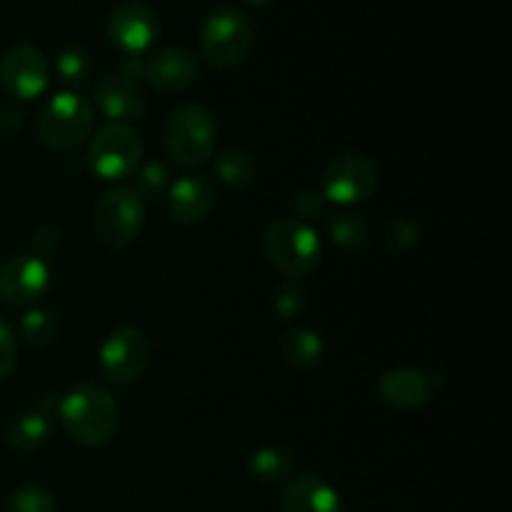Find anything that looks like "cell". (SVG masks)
I'll use <instances>...</instances> for the list:
<instances>
[{
    "mask_svg": "<svg viewBox=\"0 0 512 512\" xmlns=\"http://www.w3.org/2000/svg\"><path fill=\"white\" fill-rule=\"evenodd\" d=\"M118 403L100 385H78L60 403V420L78 443L98 448L118 430Z\"/></svg>",
    "mask_w": 512,
    "mask_h": 512,
    "instance_id": "1",
    "label": "cell"
},
{
    "mask_svg": "<svg viewBox=\"0 0 512 512\" xmlns=\"http://www.w3.org/2000/svg\"><path fill=\"white\" fill-rule=\"evenodd\" d=\"M215 135V120L203 105H180L170 113L163 130L165 150L185 168H200L213 158Z\"/></svg>",
    "mask_w": 512,
    "mask_h": 512,
    "instance_id": "2",
    "label": "cell"
},
{
    "mask_svg": "<svg viewBox=\"0 0 512 512\" xmlns=\"http://www.w3.org/2000/svg\"><path fill=\"white\" fill-rule=\"evenodd\" d=\"M265 258L290 278L310 275L320 265V238L303 220H278L265 230L263 238Z\"/></svg>",
    "mask_w": 512,
    "mask_h": 512,
    "instance_id": "3",
    "label": "cell"
},
{
    "mask_svg": "<svg viewBox=\"0 0 512 512\" xmlns=\"http://www.w3.org/2000/svg\"><path fill=\"white\" fill-rule=\"evenodd\" d=\"M253 23L238 8H218L205 18L200 48L215 68H235L253 48Z\"/></svg>",
    "mask_w": 512,
    "mask_h": 512,
    "instance_id": "4",
    "label": "cell"
},
{
    "mask_svg": "<svg viewBox=\"0 0 512 512\" xmlns=\"http://www.w3.org/2000/svg\"><path fill=\"white\" fill-rule=\"evenodd\" d=\"M145 220V200L135 188H110L93 208V233L108 248H123L138 238Z\"/></svg>",
    "mask_w": 512,
    "mask_h": 512,
    "instance_id": "5",
    "label": "cell"
},
{
    "mask_svg": "<svg viewBox=\"0 0 512 512\" xmlns=\"http://www.w3.org/2000/svg\"><path fill=\"white\" fill-rule=\"evenodd\" d=\"M143 138L128 123H108L90 143V168L103 180L130 178L143 163Z\"/></svg>",
    "mask_w": 512,
    "mask_h": 512,
    "instance_id": "6",
    "label": "cell"
},
{
    "mask_svg": "<svg viewBox=\"0 0 512 512\" xmlns=\"http://www.w3.org/2000/svg\"><path fill=\"white\" fill-rule=\"evenodd\" d=\"M90 128H93V105L73 90L50 98L38 120L40 140L53 150L75 148L88 138Z\"/></svg>",
    "mask_w": 512,
    "mask_h": 512,
    "instance_id": "7",
    "label": "cell"
},
{
    "mask_svg": "<svg viewBox=\"0 0 512 512\" xmlns=\"http://www.w3.org/2000/svg\"><path fill=\"white\" fill-rule=\"evenodd\" d=\"M148 363L150 340L143 330L133 328V325H125V328L110 333L100 348V370L115 385H128L138 380Z\"/></svg>",
    "mask_w": 512,
    "mask_h": 512,
    "instance_id": "8",
    "label": "cell"
},
{
    "mask_svg": "<svg viewBox=\"0 0 512 512\" xmlns=\"http://www.w3.org/2000/svg\"><path fill=\"white\" fill-rule=\"evenodd\" d=\"M378 188V168L360 153H345L325 168L323 195L338 205L363 203Z\"/></svg>",
    "mask_w": 512,
    "mask_h": 512,
    "instance_id": "9",
    "label": "cell"
},
{
    "mask_svg": "<svg viewBox=\"0 0 512 512\" xmlns=\"http://www.w3.org/2000/svg\"><path fill=\"white\" fill-rule=\"evenodd\" d=\"M0 80L15 98H38L50 83L48 58L35 45H13L0 60Z\"/></svg>",
    "mask_w": 512,
    "mask_h": 512,
    "instance_id": "10",
    "label": "cell"
},
{
    "mask_svg": "<svg viewBox=\"0 0 512 512\" xmlns=\"http://www.w3.org/2000/svg\"><path fill=\"white\" fill-rule=\"evenodd\" d=\"M108 35L123 53L138 58L160 35L158 15L138 0H128L113 8L108 18Z\"/></svg>",
    "mask_w": 512,
    "mask_h": 512,
    "instance_id": "11",
    "label": "cell"
},
{
    "mask_svg": "<svg viewBox=\"0 0 512 512\" xmlns=\"http://www.w3.org/2000/svg\"><path fill=\"white\" fill-rule=\"evenodd\" d=\"M48 263L38 255H15L0 268V300L13 308L33 305L48 290Z\"/></svg>",
    "mask_w": 512,
    "mask_h": 512,
    "instance_id": "12",
    "label": "cell"
},
{
    "mask_svg": "<svg viewBox=\"0 0 512 512\" xmlns=\"http://www.w3.org/2000/svg\"><path fill=\"white\" fill-rule=\"evenodd\" d=\"M198 58L188 48H163L143 65V75L160 93H180L198 80Z\"/></svg>",
    "mask_w": 512,
    "mask_h": 512,
    "instance_id": "13",
    "label": "cell"
},
{
    "mask_svg": "<svg viewBox=\"0 0 512 512\" xmlns=\"http://www.w3.org/2000/svg\"><path fill=\"white\" fill-rule=\"evenodd\" d=\"M93 98L103 115H108L113 123H133L145 115L148 100L140 85L125 75H108L100 78L93 88Z\"/></svg>",
    "mask_w": 512,
    "mask_h": 512,
    "instance_id": "14",
    "label": "cell"
},
{
    "mask_svg": "<svg viewBox=\"0 0 512 512\" xmlns=\"http://www.w3.org/2000/svg\"><path fill=\"white\" fill-rule=\"evenodd\" d=\"M215 205V188L205 175H183L170 185L168 208L178 223L193 225L208 218Z\"/></svg>",
    "mask_w": 512,
    "mask_h": 512,
    "instance_id": "15",
    "label": "cell"
},
{
    "mask_svg": "<svg viewBox=\"0 0 512 512\" xmlns=\"http://www.w3.org/2000/svg\"><path fill=\"white\" fill-rule=\"evenodd\" d=\"M285 512H343L338 490L325 483L320 475H293L283 493Z\"/></svg>",
    "mask_w": 512,
    "mask_h": 512,
    "instance_id": "16",
    "label": "cell"
},
{
    "mask_svg": "<svg viewBox=\"0 0 512 512\" xmlns=\"http://www.w3.org/2000/svg\"><path fill=\"white\" fill-rule=\"evenodd\" d=\"M430 388L433 385H430L428 375L415 368L388 370L378 383L380 398L400 410H413L428 403Z\"/></svg>",
    "mask_w": 512,
    "mask_h": 512,
    "instance_id": "17",
    "label": "cell"
},
{
    "mask_svg": "<svg viewBox=\"0 0 512 512\" xmlns=\"http://www.w3.org/2000/svg\"><path fill=\"white\" fill-rule=\"evenodd\" d=\"M280 358L288 365L298 370H310L320 363L323 358V340L318 333L305 328L288 330V333L280 338Z\"/></svg>",
    "mask_w": 512,
    "mask_h": 512,
    "instance_id": "18",
    "label": "cell"
},
{
    "mask_svg": "<svg viewBox=\"0 0 512 512\" xmlns=\"http://www.w3.org/2000/svg\"><path fill=\"white\" fill-rule=\"evenodd\" d=\"M48 433V418H45L43 413L30 410V413H20L18 418L10 420L8 443L13 445L15 450H20V453H33V450H38L40 445L48 440Z\"/></svg>",
    "mask_w": 512,
    "mask_h": 512,
    "instance_id": "19",
    "label": "cell"
},
{
    "mask_svg": "<svg viewBox=\"0 0 512 512\" xmlns=\"http://www.w3.org/2000/svg\"><path fill=\"white\" fill-rule=\"evenodd\" d=\"M295 470V460L288 450L265 445L250 455V473L263 483H278V480L290 478Z\"/></svg>",
    "mask_w": 512,
    "mask_h": 512,
    "instance_id": "20",
    "label": "cell"
},
{
    "mask_svg": "<svg viewBox=\"0 0 512 512\" xmlns=\"http://www.w3.org/2000/svg\"><path fill=\"white\" fill-rule=\"evenodd\" d=\"M215 175L220 178V183L230 185V188H245L248 183H253L255 175V163L245 150H225L215 158Z\"/></svg>",
    "mask_w": 512,
    "mask_h": 512,
    "instance_id": "21",
    "label": "cell"
},
{
    "mask_svg": "<svg viewBox=\"0 0 512 512\" xmlns=\"http://www.w3.org/2000/svg\"><path fill=\"white\" fill-rule=\"evenodd\" d=\"M20 333H23V338L28 340L30 345L43 348V345H50L58 338V323H55V318L50 313L33 308L23 315V320H20Z\"/></svg>",
    "mask_w": 512,
    "mask_h": 512,
    "instance_id": "22",
    "label": "cell"
},
{
    "mask_svg": "<svg viewBox=\"0 0 512 512\" xmlns=\"http://www.w3.org/2000/svg\"><path fill=\"white\" fill-rule=\"evenodd\" d=\"M55 70H58V78L65 85L85 83L90 75L88 53L83 48H78V45H68L65 50H60L58 60H55Z\"/></svg>",
    "mask_w": 512,
    "mask_h": 512,
    "instance_id": "23",
    "label": "cell"
},
{
    "mask_svg": "<svg viewBox=\"0 0 512 512\" xmlns=\"http://www.w3.org/2000/svg\"><path fill=\"white\" fill-rule=\"evenodd\" d=\"M330 238L343 250H360L368 243V228L355 215H335L330 223Z\"/></svg>",
    "mask_w": 512,
    "mask_h": 512,
    "instance_id": "24",
    "label": "cell"
},
{
    "mask_svg": "<svg viewBox=\"0 0 512 512\" xmlns=\"http://www.w3.org/2000/svg\"><path fill=\"white\" fill-rule=\"evenodd\" d=\"M3 512H55V500L48 490L38 485H25L10 495Z\"/></svg>",
    "mask_w": 512,
    "mask_h": 512,
    "instance_id": "25",
    "label": "cell"
},
{
    "mask_svg": "<svg viewBox=\"0 0 512 512\" xmlns=\"http://www.w3.org/2000/svg\"><path fill=\"white\" fill-rule=\"evenodd\" d=\"M165 188H168V170L160 163L145 165V170L140 173V183L138 188H135V193L145 200L153 198V195H160Z\"/></svg>",
    "mask_w": 512,
    "mask_h": 512,
    "instance_id": "26",
    "label": "cell"
},
{
    "mask_svg": "<svg viewBox=\"0 0 512 512\" xmlns=\"http://www.w3.org/2000/svg\"><path fill=\"white\" fill-rule=\"evenodd\" d=\"M15 368V338L5 320H0V380L8 378Z\"/></svg>",
    "mask_w": 512,
    "mask_h": 512,
    "instance_id": "27",
    "label": "cell"
},
{
    "mask_svg": "<svg viewBox=\"0 0 512 512\" xmlns=\"http://www.w3.org/2000/svg\"><path fill=\"white\" fill-rule=\"evenodd\" d=\"M295 213H298L303 220L320 218V215L325 213V195L313 193V190L298 195V200H295Z\"/></svg>",
    "mask_w": 512,
    "mask_h": 512,
    "instance_id": "28",
    "label": "cell"
},
{
    "mask_svg": "<svg viewBox=\"0 0 512 512\" xmlns=\"http://www.w3.org/2000/svg\"><path fill=\"white\" fill-rule=\"evenodd\" d=\"M300 308H303V293H300V290L288 288V290H283L278 298H275V310H278L285 320L293 318V315H298Z\"/></svg>",
    "mask_w": 512,
    "mask_h": 512,
    "instance_id": "29",
    "label": "cell"
},
{
    "mask_svg": "<svg viewBox=\"0 0 512 512\" xmlns=\"http://www.w3.org/2000/svg\"><path fill=\"white\" fill-rule=\"evenodd\" d=\"M248 3H253V5H265V3H270V0H248Z\"/></svg>",
    "mask_w": 512,
    "mask_h": 512,
    "instance_id": "30",
    "label": "cell"
}]
</instances>
